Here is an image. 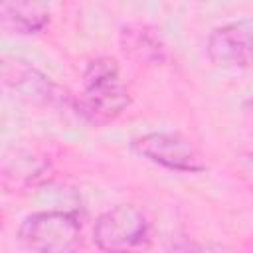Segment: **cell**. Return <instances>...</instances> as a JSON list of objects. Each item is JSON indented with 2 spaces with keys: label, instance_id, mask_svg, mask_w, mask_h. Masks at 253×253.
<instances>
[{
  "label": "cell",
  "instance_id": "obj_5",
  "mask_svg": "<svg viewBox=\"0 0 253 253\" xmlns=\"http://www.w3.org/2000/svg\"><path fill=\"white\" fill-rule=\"evenodd\" d=\"M206 51L217 67L253 65V20L231 22L211 30Z\"/></svg>",
  "mask_w": 253,
  "mask_h": 253
},
{
  "label": "cell",
  "instance_id": "obj_6",
  "mask_svg": "<svg viewBox=\"0 0 253 253\" xmlns=\"http://www.w3.org/2000/svg\"><path fill=\"white\" fill-rule=\"evenodd\" d=\"M2 79L4 85L10 87L20 97L32 101V103H43V105H67L71 103V97L65 89L49 81L43 73L38 69L26 65L20 59L4 57L2 61Z\"/></svg>",
  "mask_w": 253,
  "mask_h": 253
},
{
  "label": "cell",
  "instance_id": "obj_8",
  "mask_svg": "<svg viewBox=\"0 0 253 253\" xmlns=\"http://www.w3.org/2000/svg\"><path fill=\"white\" fill-rule=\"evenodd\" d=\"M121 47L125 55L140 63H160L166 57L160 34L146 24H128L121 30Z\"/></svg>",
  "mask_w": 253,
  "mask_h": 253
},
{
  "label": "cell",
  "instance_id": "obj_7",
  "mask_svg": "<svg viewBox=\"0 0 253 253\" xmlns=\"http://www.w3.org/2000/svg\"><path fill=\"white\" fill-rule=\"evenodd\" d=\"M49 24L43 0H2V28L10 34H36Z\"/></svg>",
  "mask_w": 253,
  "mask_h": 253
},
{
  "label": "cell",
  "instance_id": "obj_4",
  "mask_svg": "<svg viewBox=\"0 0 253 253\" xmlns=\"http://www.w3.org/2000/svg\"><path fill=\"white\" fill-rule=\"evenodd\" d=\"M148 235V221L144 213L130 206L119 204L105 211L95 227L93 239L95 245L103 251H126L140 245Z\"/></svg>",
  "mask_w": 253,
  "mask_h": 253
},
{
  "label": "cell",
  "instance_id": "obj_1",
  "mask_svg": "<svg viewBox=\"0 0 253 253\" xmlns=\"http://www.w3.org/2000/svg\"><path fill=\"white\" fill-rule=\"evenodd\" d=\"M130 105V95L121 79L115 59L97 57L83 73V91L75 101L77 111L91 123L103 125L117 119Z\"/></svg>",
  "mask_w": 253,
  "mask_h": 253
},
{
  "label": "cell",
  "instance_id": "obj_3",
  "mask_svg": "<svg viewBox=\"0 0 253 253\" xmlns=\"http://www.w3.org/2000/svg\"><path fill=\"white\" fill-rule=\"evenodd\" d=\"M132 150L168 170L196 174L206 170V162L198 148L178 132H148L132 140Z\"/></svg>",
  "mask_w": 253,
  "mask_h": 253
},
{
  "label": "cell",
  "instance_id": "obj_2",
  "mask_svg": "<svg viewBox=\"0 0 253 253\" xmlns=\"http://www.w3.org/2000/svg\"><path fill=\"white\" fill-rule=\"evenodd\" d=\"M18 237L26 249L40 253H67L79 247L81 229L79 221L67 211H38L28 215Z\"/></svg>",
  "mask_w": 253,
  "mask_h": 253
}]
</instances>
